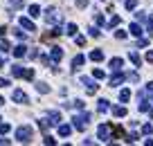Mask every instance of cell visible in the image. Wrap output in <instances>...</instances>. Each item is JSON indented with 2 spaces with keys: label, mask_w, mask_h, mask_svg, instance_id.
Listing matches in <instances>:
<instances>
[{
  "label": "cell",
  "mask_w": 153,
  "mask_h": 146,
  "mask_svg": "<svg viewBox=\"0 0 153 146\" xmlns=\"http://www.w3.org/2000/svg\"><path fill=\"white\" fill-rule=\"evenodd\" d=\"M16 137H18L21 142H29V137H32V128H29V126L18 128V131H16Z\"/></svg>",
  "instance_id": "obj_1"
},
{
  "label": "cell",
  "mask_w": 153,
  "mask_h": 146,
  "mask_svg": "<svg viewBox=\"0 0 153 146\" xmlns=\"http://www.w3.org/2000/svg\"><path fill=\"white\" fill-rule=\"evenodd\" d=\"M14 99H16V101H21V103H27V95H25V92H21V90H16V92H14Z\"/></svg>",
  "instance_id": "obj_2"
},
{
  "label": "cell",
  "mask_w": 153,
  "mask_h": 146,
  "mask_svg": "<svg viewBox=\"0 0 153 146\" xmlns=\"http://www.w3.org/2000/svg\"><path fill=\"white\" fill-rule=\"evenodd\" d=\"M21 25L25 27V29H29V32H34V23H32L29 18H21Z\"/></svg>",
  "instance_id": "obj_3"
},
{
  "label": "cell",
  "mask_w": 153,
  "mask_h": 146,
  "mask_svg": "<svg viewBox=\"0 0 153 146\" xmlns=\"http://www.w3.org/2000/svg\"><path fill=\"white\" fill-rule=\"evenodd\" d=\"M108 133H110V131H108V126H102V128H99V137H102L104 142H108Z\"/></svg>",
  "instance_id": "obj_4"
},
{
  "label": "cell",
  "mask_w": 153,
  "mask_h": 146,
  "mask_svg": "<svg viewBox=\"0 0 153 146\" xmlns=\"http://www.w3.org/2000/svg\"><path fill=\"white\" fill-rule=\"evenodd\" d=\"M61 56H63L61 47H54V50H52V59H54V61H61Z\"/></svg>",
  "instance_id": "obj_5"
},
{
  "label": "cell",
  "mask_w": 153,
  "mask_h": 146,
  "mask_svg": "<svg viewBox=\"0 0 153 146\" xmlns=\"http://www.w3.org/2000/svg\"><path fill=\"white\" fill-rule=\"evenodd\" d=\"M29 14L32 16H41V7H38V5H32L29 7Z\"/></svg>",
  "instance_id": "obj_6"
},
{
  "label": "cell",
  "mask_w": 153,
  "mask_h": 146,
  "mask_svg": "<svg viewBox=\"0 0 153 146\" xmlns=\"http://www.w3.org/2000/svg\"><path fill=\"white\" fill-rule=\"evenodd\" d=\"M14 56H25V45H18L14 50Z\"/></svg>",
  "instance_id": "obj_7"
},
{
  "label": "cell",
  "mask_w": 153,
  "mask_h": 146,
  "mask_svg": "<svg viewBox=\"0 0 153 146\" xmlns=\"http://www.w3.org/2000/svg\"><path fill=\"white\" fill-rule=\"evenodd\" d=\"M119 65H122V59H113L110 61V67H113V70H119Z\"/></svg>",
  "instance_id": "obj_8"
},
{
  "label": "cell",
  "mask_w": 153,
  "mask_h": 146,
  "mask_svg": "<svg viewBox=\"0 0 153 146\" xmlns=\"http://www.w3.org/2000/svg\"><path fill=\"white\" fill-rule=\"evenodd\" d=\"M90 59H92V61H102V59H104V54L97 50V52H92V54H90Z\"/></svg>",
  "instance_id": "obj_9"
},
{
  "label": "cell",
  "mask_w": 153,
  "mask_h": 146,
  "mask_svg": "<svg viewBox=\"0 0 153 146\" xmlns=\"http://www.w3.org/2000/svg\"><path fill=\"white\" fill-rule=\"evenodd\" d=\"M70 131H72L70 126H61V128H59V133H61L63 137H68V135H70Z\"/></svg>",
  "instance_id": "obj_10"
},
{
  "label": "cell",
  "mask_w": 153,
  "mask_h": 146,
  "mask_svg": "<svg viewBox=\"0 0 153 146\" xmlns=\"http://www.w3.org/2000/svg\"><path fill=\"white\" fill-rule=\"evenodd\" d=\"M81 63H83V56H74V61H72V65H81Z\"/></svg>",
  "instance_id": "obj_11"
},
{
  "label": "cell",
  "mask_w": 153,
  "mask_h": 146,
  "mask_svg": "<svg viewBox=\"0 0 153 146\" xmlns=\"http://www.w3.org/2000/svg\"><path fill=\"white\" fill-rule=\"evenodd\" d=\"M36 90H38V92H47V90H50V88H47L45 83H38V86H36Z\"/></svg>",
  "instance_id": "obj_12"
},
{
  "label": "cell",
  "mask_w": 153,
  "mask_h": 146,
  "mask_svg": "<svg viewBox=\"0 0 153 146\" xmlns=\"http://www.w3.org/2000/svg\"><path fill=\"white\" fill-rule=\"evenodd\" d=\"M131 32H133V34H135V36H140V34H142V29H140L138 25H131Z\"/></svg>",
  "instance_id": "obj_13"
},
{
  "label": "cell",
  "mask_w": 153,
  "mask_h": 146,
  "mask_svg": "<svg viewBox=\"0 0 153 146\" xmlns=\"http://www.w3.org/2000/svg\"><path fill=\"white\" fill-rule=\"evenodd\" d=\"M0 50L7 52V50H9V43H7V40H0Z\"/></svg>",
  "instance_id": "obj_14"
},
{
  "label": "cell",
  "mask_w": 153,
  "mask_h": 146,
  "mask_svg": "<svg viewBox=\"0 0 153 146\" xmlns=\"http://www.w3.org/2000/svg\"><path fill=\"white\" fill-rule=\"evenodd\" d=\"M11 7H23V0H9Z\"/></svg>",
  "instance_id": "obj_15"
},
{
  "label": "cell",
  "mask_w": 153,
  "mask_h": 146,
  "mask_svg": "<svg viewBox=\"0 0 153 146\" xmlns=\"http://www.w3.org/2000/svg\"><path fill=\"white\" fill-rule=\"evenodd\" d=\"M99 110H102V112L108 110V101H99Z\"/></svg>",
  "instance_id": "obj_16"
},
{
  "label": "cell",
  "mask_w": 153,
  "mask_h": 146,
  "mask_svg": "<svg viewBox=\"0 0 153 146\" xmlns=\"http://www.w3.org/2000/svg\"><path fill=\"white\" fill-rule=\"evenodd\" d=\"M0 133H2V135H5V133H9V124H2V126H0Z\"/></svg>",
  "instance_id": "obj_17"
},
{
  "label": "cell",
  "mask_w": 153,
  "mask_h": 146,
  "mask_svg": "<svg viewBox=\"0 0 153 146\" xmlns=\"http://www.w3.org/2000/svg\"><path fill=\"white\" fill-rule=\"evenodd\" d=\"M113 112H115V115H117V117H122V115H124V112H126V110H124V108H115V110H113Z\"/></svg>",
  "instance_id": "obj_18"
},
{
  "label": "cell",
  "mask_w": 153,
  "mask_h": 146,
  "mask_svg": "<svg viewBox=\"0 0 153 146\" xmlns=\"http://www.w3.org/2000/svg\"><path fill=\"white\" fill-rule=\"evenodd\" d=\"M68 34H76V25H68Z\"/></svg>",
  "instance_id": "obj_19"
},
{
  "label": "cell",
  "mask_w": 153,
  "mask_h": 146,
  "mask_svg": "<svg viewBox=\"0 0 153 146\" xmlns=\"http://www.w3.org/2000/svg\"><path fill=\"white\" fill-rule=\"evenodd\" d=\"M119 97H122V101H126V99H128V97H131V95H128V90H124V92H122V95H119Z\"/></svg>",
  "instance_id": "obj_20"
},
{
  "label": "cell",
  "mask_w": 153,
  "mask_h": 146,
  "mask_svg": "<svg viewBox=\"0 0 153 146\" xmlns=\"http://www.w3.org/2000/svg\"><path fill=\"white\" fill-rule=\"evenodd\" d=\"M135 2H138V0H128V2H126V7H128V9H133V7H135Z\"/></svg>",
  "instance_id": "obj_21"
},
{
  "label": "cell",
  "mask_w": 153,
  "mask_h": 146,
  "mask_svg": "<svg viewBox=\"0 0 153 146\" xmlns=\"http://www.w3.org/2000/svg\"><path fill=\"white\" fill-rule=\"evenodd\" d=\"M5 86H9V81H7V79H0V88H5Z\"/></svg>",
  "instance_id": "obj_22"
},
{
  "label": "cell",
  "mask_w": 153,
  "mask_h": 146,
  "mask_svg": "<svg viewBox=\"0 0 153 146\" xmlns=\"http://www.w3.org/2000/svg\"><path fill=\"white\" fill-rule=\"evenodd\" d=\"M2 65H5V59H0V67H2Z\"/></svg>",
  "instance_id": "obj_23"
}]
</instances>
